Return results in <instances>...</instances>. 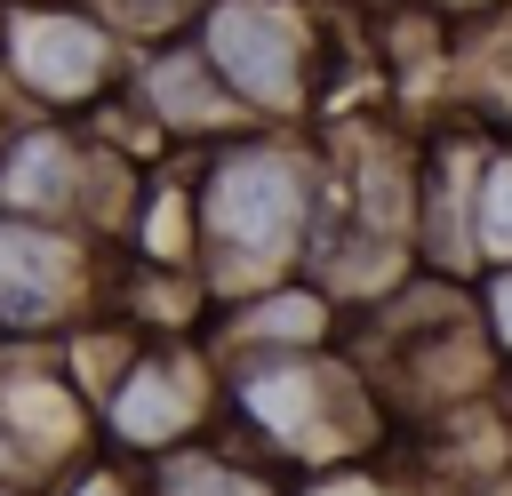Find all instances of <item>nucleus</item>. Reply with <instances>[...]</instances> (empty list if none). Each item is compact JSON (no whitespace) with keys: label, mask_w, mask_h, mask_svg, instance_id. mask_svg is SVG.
<instances>
[{"label":"nucleus","mask_w":512,"mask_h":496,"mask_svg":"<svg viewBox=\"0 0 512 496\" xmlns=\"http://www.w3.org/2000/svg\"><path fill=\"white\" fill-rule=\"evenodd\" d=\"M120 48L128 40L80 0H0V72H8L24 112L88 120L128 80Z\"/></svg>","instance_id":"obj_5"},{"label":"nucleus","mask_w":512,"mask_h":496,"mask_svg":"<svg viewBox=\"0 0 512 496\" xmlns=\"http://www.w3.org/2000/svg\"><path fill=\"white\" fill-rule=\"evenodd\" d=\"M184 200H192V280L216 312L232 296L296 280L320 208V152L296 144L288 128H240L192 152Z\"/></svg>","instance_id":"obj_1"},{"label":"nucleus","mask_w":512,"mask_h":496,"mask_svg":"<svg viewBox=\"0 0 512 496\" xmlns=\"http://www.w3.org/2000/svg\"><path fill=\"white\" fill-rule=\"evenodd\" d=\"M464 240H472V272L512 264V144H488L472 160V192H464Z\"/></svg>","instance_id":"obj_11"},{"label":"nucleus","mask_w":512,"mask_h":496,"mask_svg":"<svg viewBox=\"0 0 512 496\" xmlns=\"http://www.w3.org/2000/svg\"><path fill=\"white\" fill-rule=\"evenodd\" d=\"M104 248L72 224L0 216V352L64 344L80 320L104 312Z\"/></svg>","instance_id":"obj_6"},{"label":"nucleus","mask_w":512,"mask_h":496,"mask_svg":"<svg viewBox=\"0 0 512 496\" xmlns=\"http://www.w3.org/2000/svg\"><path fill=\"white\" fill-rule=\"evenodd\" d=\"M40 496H144V480H136V464H120V456H80L72 472H56Z\"/></svg>","instance_id":"obj_14"},{"label":"nucleus","mask_w":512,"mask_h":496,"mask_svg":"<svg viewBox=\"0 0 512 496\" xmlns=\"http://www.w3.org/2000/svg\"><path fill=\"white\" fill-rule=\"evenodd\" d=\"M216 432L288 480L360 464L384 440V400L360 360L328 352H216Z\"/></svg>","instance_id":"obj_2"},{"label":"nucleus","mask_w":512,"mask_h":496,"mask_svg":"<svg viewBox=\"0 0 512 496\" xmlns=\"http://www.w3.org/2000/svg\"><path fill=\"white\" fill-rule=\"evenodd\" d=\"M80 8H96L120 40H136V48H152V40H176L208 0H80Z\"/></svg>","instance_id":"obj_12"},{"label":"nucleus","mask_w":512,"mask_h":496,"mask_svg":"<svg viewBox=\"0 0 512 496\" xmlns=\"http://www.w3.org/2000/svg\"><path fill=\"white\" fill-rule=\"evenodd\" d=\"M0 440L24 464L32 496H40L56 472H72L80 456H96V408H88V392L64 368L8 360L0 368Z\"/></svg>","instance_id":"obj_7"},{"label":"nucleus","mask_w":512,"mask_h":496,"mask_svg":"<svg viewBox=\"0 0 512 496\" xmlns=\"http://www.w3.org/2000/svg\"><path fill=\"white\" fill-rule=\"evenodd\" d=\"M184 40L216 72V88L248 112V128H296L320 80V24L296 0H208Z\"/></svg>","instance_id":"obj_3"},{"label":"nucleus","mask_w":512,"mask_h":496,"mask_svg":"<svg viewBox=\"0 0 512 496\" xmlns=\"http://www.w3.org/2000/svg\"><path fill=\"white\" fill-rule=\"evenodd\" d=\"M472 320H480V336H488L496 368H512V264L472 272Z\"/></svg>","instance_id":"obj_13"},{"label":"nucleus","mask_w":512,"mask_h":496,"mask_svg":"<svg viewBox=\"0 0 512 496\" xmlns=\"http://www.w3.org/2000/svg\"><path fill=\"white\" fill-rule=\"evenodd\" d=\"M80 192H88V128L48 120V112H16L0 128V216L80 232Z\"/></svg>","instance_id":"obj_8"},{"label":"nucleus","mask_w":512,"mask_h":496,"mask_svg":"<svg viewBox=\"0 0 512 496\" xmlns=\"http://www.w3.org/2000/svg\"><path fill=\"white\" fill-rule=\"evenodd\" d=\"M136 480H144V496H288L296 488L288 472H272L264 456H248L224 432H200L168 456H144Z\"/></svg>","instance_id":"obj_10"},{"label":"nucleus","mask_w":512,"mask_h":496,"mask_svg":"<svg viewBox=\"0 0 512 496\" xmlns=\"http://www.w3.org/2000/svg\"><path fill=\"white\" fill-rule=\"evenodd\" d=\"M496 416H512V368H496Z\"/></svg>","instance_id":"obj_16"},{"label":"nucleus","mask_w":512,"mask_h":496,"mask_svg":"<svg viewBox=\"0 0 512 496\" xmlns=\"http://www.w3.org/2000/svg\"><path fill=\"white\" fill-rule=\"evenodd\" d=\"M288 496H400V488H392V480H384V472H376V464L360 456V464H328V472L296 480Z\"/></svg>","instance_id":"obj_15"},{"label":"nucleus","mask_w":512,"mask_h":496,"mask_svg":"<svg viewBox=\"0 0 512 496\" xmlns=\"http://www.w3.org/2000/svg\"><path fill=\"white\" fill-rule=\"evenodd\" d=\"M120 96L136 104V120L144 128H160V136H176V144H224V136H240L248 128V112L216 88V72L200 64V48L176 32V40H152L136 64H128V80H120Z\"/></svg>","instance_id":"obj_9"},{"label":"nucleus","mask_w":512,"mask_h":496,"mask_svg":"<svg viewBox=\"0 0 512 496\" xmlns=\"http://www.w3.org/2000/svg\"><path fill=\"white\" fill-rule=\"evenodd\" d=\"M88 408H96V448L120 464H144V456H168V448L216 432L208 336H136Z\"/></svg>","instance_id":"obj_4"},{"label":"nucleus","mask_w":512,"mask_h":496,"mask_svg":"<svg viewBox=\"0 0 512 496\" xmlns=\"http://www.w3.org/2000/svg\"><path fill=\"white\" fill-rule=\"evenodd\" d=\"M432 8H496V0H432Z\"/></svg>","instance_id":"obj_17"}]
</instances>
